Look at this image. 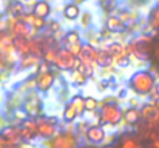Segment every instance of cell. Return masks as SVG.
<instances>
[{
    "instance_id": "2e32d148",
    "label": "cell",
    "mask_w": 159,
    "mask_h": 148,
    "mask_svg": "<svg viewBox=\"0 0 159 148\" xmlns=\"http://www.w3.org/2000/svg\"><path fill=\"white\" fill-rule=\"evenodd\" d=\"M31 12L36 14L37 17L47 20L51 16V12H53V6H51V3L48 0H36L33 3V11Z\"/></svg>"
},
{
    "instance_id": "4dcf8cb0",
    "label": "cell",
    "mask_w": 159,
    "mask_h": 148,
    "mask_svg": "<svg viewBox=\"0 0 159 148\" xmlns=\"http://www.w3.org/2000/svg\"><path fill=\"white\" fill-rule=\"evenodd\" d=\"M98 3H99V6H101L104 11L110 12V11H113V9L116 8L117 0H98Z\"/></svg>"
},
{
    "instance_id": "277c9868",
    "label": "cell",
    "mask_w": 159,
    "mask_h": 148,
    "mask_svg": "<svg viewBox=\"0 0 159 148\" xmlns=\"http://www.w3.org/2000/svg\"><path fill=\"white\" fill-rule=\"evenodd\" d=\"M99 117L101 123L107 127H117L124 120V110L117 102L111 103H101L99 108Z\"/></svg>"
},
{
    "instance_id": "4fadbf2b",
    "label": "cell",
    "mask_w": 159,
    "mask_h": 148,
    "mask_svg": "<svg viewBox=\"0 0 159 148\" xmlns=\"http://www.w3.org/2000/svg\"><path fill=\"white\" fill-rule=\"evenodd\" d=\"M20 20H23L30 28H33L34 31H45L47 29V25H48V22L45 20V19H40V17H37L36 14H33V12H26L25 16H22L20 17Z\"/></svg>"
},
{
    "instance_id": "f546056e",
    "label": "cell",
    "mask_w": 159,
    "mask_h": 148,
    "mask_svg": "<svg viewBox=\"0 0 159 148\" xmlns=\"http://www.w3.org/2000/svg\"><path fill=\"white\" fill-rule=\"evenodd\" d=\"M62 31V25H60V22L59 20H50L48 22V25H47V29H45V33L50 36V37H53V36H56L57 33H60Z\"/></svg>"
},
{
    "instance_id": "8d00e7d4",
    "label": "cell",
    "mask_w": 159,
    "mask_h": 148,
    "mask_svg": "<svg viewBox=\"0 0 159 148\" xmlns=\"http://www.w3.org/2000/svg\"><path fill=\"white\" fill-rule=\"evenodd\" d=\"M73 3H76V5H82V3H85L87 0H71Z\"/></svg>"
},
{
    "instance_id": "ba28073f",
    "label": "cell",
    "mask_w": 159,
    "mask_h": 148,
    "mask_svg": "<svg viewBox=\"0 0 159 148\" xmlns=\"http://www.w3.org/2000/svg\"><path fill=\"white\" fill-rule=\"evenodd\" d=\"M56 80H57V74L53 68L45 71V73H39L36 76V82H37V91L45 94L48 91H51L56 85Z\"/></svg>"
},
{
    "instance_id": "d6a6232c",
    "label": "cell",
    "mask_w": 159,
    "mask_h": 148,
    "mask_svg": "<svg viewBox=\"0 0 159 148\" xmlns=\"http://www.w3.org/2000/svg\"><path fill=\"white\" fill-rule=\"evenodd\" d=\"M153 56H155V62L159 66V40L155 43V51H153Z\"/></svg>"
},
{
    "instance_id": "6da1fadb",
    "label": "cell",
    "mask_w": 159,
    "mask_h": 148,
    "mask_svg": "<svg viewBox=\"0 0 159 148\" xmlns=\"http://www.w3.org/2000/svg\"><path fill=\"white\" fill-rule=\"evenodd\" d=\"M156 85V76L150 70H136L128 79V88L136 96H150Z\"/></svg>"
},
{
    "instance_id": "484cf974",
    "label": "cell",
    "mask_w": 159,
    "mask_h": 148,
    "mask_svg": "<svg viewBox=\"0 0 159 148\" xmlns=\"http://www.w3.org/2000/svg\"><path fill=\"white\" fill-rule=\"evenodd\" d=\"M148 29L159 31V5H156L148 16Z\"/></svg>"
},
{
    "instance_id": "ac0fdd59",
    "label": "cell",
    "mask_w": 159,
    "mask_h": 148,
    "mask_svg": "<svg viewBox=\"0 0 159 148\" xmlns=\"http://www.w3.org/2000/svg\"><path fill=\"white\" fill-rule=\"evenodd\" d=\"M25 11H26V5L23 2H20V0H11L6 6V14L12 16V17H17V19L25 16L26 14Z\"/></svg>"
},
{
    "instance_id": "30bf717a",
    "label": "cell",
    "mask_w": 159,
    "mask_h": 148,
    "mask_svg": "<svg viewBox=\"0 0 159 148\" xmlns=\"http://www.w3.org/2000/svg\"><path fill=\"white\" fill-rule=\"evenodd\" d=\"M23 142H34L37 139V119H26L20 125Z\"/></svg>"
},
{
    "instance_id": "60d3db41",
    "label": "cell",
    "mask_w": 159,
    "mask_h": 148,
    "mask_svg": "<svg viewBox=\"0 0 159 148\" xmlns=\"http://www.w3.org/2000/svg\"><path fill=\"white\" fill-rule=\"evenodd\" d=\"M0 97H2V93H0ZM0 100H2V99H0Z\"/></svg>"
},
{
    "instance_id": "83f0119b",
    "label": "cell",
    "mask_w": 159,
    "mask_h": 148,
    "mask_svg": "<svg viewBox=\"0 0 159 148\" xmlns=\"http://www.w3.org/2000/svg\"><path fill=\"white\" fill-rule=\"evenodd\" d=\"M88 79H90V77H87V76H85L82 71H79V70L71 71V82H73L74 85H77V87L85 85V83L88 82Z\"/></svg>"
},
{
    "instance_id": "9a60e30c",
    "label": "cell",
    "mask_w": 159,
    "mask_h": 148,
    "mask_svg": "<svg viewBox=\"0 0 159 148\" xmlns=\"http://www.w3.org/2000/svg\"><path fill=\"white\" fill-rule=\"evenodd\" d=\"M62 16H63L65 20H70V22L79 20L80 16H82V8H80V5H76L73 2H68L62 8Z\"/></svg>"
},
{
    "instance_id": "f35d334b",
    "label": "cell",
    "mask_w": 159,
    "mask_h": 148,
    "mask_svg": "<svg viewBox=\"0 0 159 148\" xmlns=\"http://www.w3.org/2000/svg\"><path fill=\"white\" fill-rule=\"evenodd\" d=\"M102 148H119V147H116V145H113V144H110V145H104Z\"/></svg>"
},
{
    "instance_id": "ab89813d",
    "label": "cell",
    "mask_w": 159,
    "mask_h": 148,
    "mask_svg": "<svg viewBox=\"0 0 159 148\" xmlns=\"http://www.w3.org/2000/svg\"><path fill=\"white\" fill-rule=\"evenodd\" d=\"M9 148H22L20 145H12V147H9Z\"/></svg>"
},
{
    "instance_id": "e0dca14e",
    "label": "cell",
    "mask_w": 159,
    "mask_h": 148,
    "mask_svg": "<svg viewBox=\"0 0 159 148\" xmlns=\"http://www.w3.org/2000/svg\"><path fill=\"white\" fill-rule=\"evenodd\" d=\"M105 28L110 29L111 33H114V34H119V33H125V31H127L125 23H124L116 14H110L105 19Z\"/></svg>"
},
{
    "instance_id": "1f68e13d",
    "label": "cell",
    "mask_w": 159,
    "mask_h": 148,
    "mask_svg": "<svg viewBox=\"0 0 159 148\" xmlns=\"http://www.w3.org/2000/svg\"><path fill=\"white\" fill-rule=\"evenodd\" d=\"M63 48H66L74 57L79 59V56H80V52H82V48H84V42H82V43H76V45H70V47H63Z\"/></svg>"
},
{
    "instance_id": "8992f818",
    "label": "cell",
    "mask_w": 159,
    "mask_h": 148,
    "mask_svg": "<svg viewBox=\"0 0 159 148\" xmlns=\"http://www.w3.org/2000/svg\"><path fill=\"white\" fill-rule=\"evenodd\" d=\"M59 119L54 117V116H42L37 119V139H42V141H48L54 137L59 131H60V127H59Z\"/></svg>"
},
{
    "instance_id": "836d02e7",
    "label": "cell",
    "mask_w": 159,
    "mask_h": 148,
    "mask_svg": "<svg viewBox=\"0 0 159 148\" xmlns=\"http://www.w3.org/2000/svg\"><path fill=\"white\" fill-rule=\"evenodd\" d=\"M128 106H133V108H139V100L136 97H130L128 99Z\"/></svg>"
},
{
    "instance_id": "8fae6325",
    "label": "cell",
    "mask_w": 159,
    "mask_h": 148,
    "mask_svg": "<svg viewBox=\"0 0 159 148\" xmlns=\"http://www.w3.org/2000/svg\"><path fill=\"white\" fill-rule=\"evenodd\" d=\"M98 56H99V48L91 45V43H84L82 52L79 56V60L88 65H94L98 66Z\"/></svg>"
},
{
    "instance_id": "7a4b0ae2",
    "label": "cell",
    "mask_w": 159,
    "mask_h": 148,
    "mask_svg": "<svg viewBox=\"0 0 159 148\" xmlns=\"http://www.w3.org/2000/svg\"><path fill=\"white\" fill-rule=\"evenodd\" d=\"M42 148H80V137L77 136L73 123H68L66 128L60 130L54 137L43 141Z\"/></svg>"
},
{
    "instance_id": "5b68a950",
    "label": "cell",
    "mask_w": 159,
    "mask_h": 148,
    "mask_svg": "<svg viewBox=\"0 0 159 148\" xmlns=\"http://www.w3.org/2000/svg\"><path fill=\"white\" fill-rule=\"evenodd\" d=\"M42 93H39L37 90L30 91L26 94H23V105L22 110L28 114V117L31 119H39L43 116V103H42Z\"/></svg>"
},
{
    "instance_id": "44dd1931",
    "label": "cell",
    "mask_w": 159,
    "mask_h": 148,
    "mask_svg": "<svg viewBox=\"0 0 159 148\" xmlns=\"http://www.w3.org/2000/svg\"><path fill=\"white\" fill-rule=\"evenodd\" d=\"M62 43H63V47L82 43V34H80V31H77V29H68V31L63 34Z\"/></svg>"
},
{
    "instance_id": "e575fe53",
    "label": "cell",
    "mask_w": 159,
    "mask_h": 148,
    "mask_svg": "<svg viewBox=\"0 0 159 148\" xmlns=\"http://www.w3.org/2000/svg\"><path fill=\"white\" fill-rule=\"evenodd\" d=\"M9 147H12V145H11V144H9V142L0 134V148H9Z\"/></svg>"
},
{
    "instance_id": "603a6c76",
    "label": "cell",
    "mask_w": 159,
    "mask_h": 148,
    "mask_svg": "<svg viewBox=\"0 0 159 148\" xmlns=\"http://www.w3.org/2000/svg\"><path fill=\"white\" fill-rule=\"evenodd\" d=\"M70 103H71L73 108L76 110L79 119H80L84 114H87V111H85V96H82V94H74V96L70 97Z\"/></svg>"
},
{
    "instance_id": "3957f363",
    "label": "cell",
    "mask_w": 159,
    "mask_h": 148,
    "mask_svg": "<svg viewBox=\"0 0 159 148\" xmlns=\"http://www.w3.org/2000/svg\"><path fill=\"white\" fill-rule=\"evenodd\" d=\"M127 48L130 52V57L131 59H136V60H141V62H147L152 56V52L155 51V42L150 36L147 34H141V36H136L134 39H131L128 43H127Z\"/></svg>"
},
{
    "instance_id": "f1b7e54d",
    "label": "cell",
    "mask_w": 159,
    "mask_h": 148,
    "mask_svg": "<svg viewBox=\"0 0 159 148\" xmlns=\"http://www.w3.org/2000/svg\"><path fill=\"white\" fill-rule=\"evenodd\" d=\"M60 47H50L43 51V56H42V60L47 62L48 65H53L54 60H56V56H57V51Z\"/></svg>"
},
{
    "instance_id": "d590c367",
    "label": "cell",
    "mask_w": 159,
    "mask_h": 148,
    "mask_svg": "<svg viewBox=\"0 0 159 148\" xmlns=\"http://www.w3.org/2000/svg\"><path fill=\"white\" fill-rule=\"evenodd\" d=\"M152 148H159V134L152 141Z\"/></svg>"
},
{
    "instance_id": "7c38bea8",
    "label": "cell",
    "mask_w": 159,
    "mask_h": 148,
    "mask_svg": "<svg viewBox=\"0 0 159 148\" xmlns=\"http://www.w3.org/2000/svg\"><path fill=\"white\" fill-rule=\"evenodd\" d=\"M0 134H2L11 145H20V144L23 142L20 127H17V125H8L6 128H3V130L0 131Z\"/></svg>"
},
{
    "instance_id": "7402d4cb",
    "label": "cell",
    "mask_w": 159,
    "mask_h": 148,
    "mask_svg": "<svg viewBox=\"0 0 159 148\" xmlns=\"http://www.w3.org/2000/svg\"><path fill=\"white\" fill-rule=\"evenodd\" d=\"M77 119H79V116H77L76 110L73 108V105L70 102H66L62 108V120L68 125V123H74Z\"/></svg>"
},
{
    "instance_id": "d6986e66",
    "label": "cell",
    "mask_w": 159,
    "mask_h": 148,
    "mask_svg": "<svg viewBox=\"0 0 159 148\" xmlns=\"http://www.w3.org/2000/svg\"><path fill=\"white\" fill-rule=\"evenodd\" d=\"M42 62V57L39 56H34V54H30V56H25V57H20L19 60V68L22 71H28V70H34L39 63Z\"/></svg>"
},
{
    "instance_id": "ffe728a7",
    "label": "cell",
    "mask_w": 159,
    "mask_h": 148,
    "mask_svg": "<svg viewBox=\"0 0 159 148\" xmlns=\"http://www.w3.org/2000/svg\"><path fill=\"white\" fill-rule=\"evenodd\" d=\"M14 48L19 57H25L31 54V48H30V40L23 39V37H14Z\"/></svg>"
},
{
    "instance_id": "52a82bcc",
    "label": "cell",
    "mask_w": 159,
    "mask_h": 148,
    "mask_svg": "<svg viewBox=\"0 0 159 148\" xmlns=\"http://www.w3.org/2000/svg\"><path fill=\"white\" fill-rule=\"evenodd\" d=\"M79 65V59L74 57L70 51L63 47H60L57 51L56 60H54L53 66L59 71H74Z\"/></svg>"
},
{
    "instance_id": "9c48e42d",
    "label": "cell",
    "mask_w": 159,
    "mask_h": 148,
    "mask_svg": "<svg viewBox=\"0 0 159 148\" xmlns=\"http://www.w3.org/2000/svg\"><path fill=\"white\" fill-rule=\"evenodd\" d=\"M107 136H108V133H107L104 125H90V128L87 130L84 139L90 145H101V144L104 145Z\"/></svg>"
},
{
    "instance_id": "5bb4252c",
    "label": "cell",
    "mask_w": 159,
    "mask_h": 148,
    "mask_svg": "<svg viewBox=\"0 0 159 148\" xmlns=\"http://www.w3.org/2000/svg\"><path fill=\"white\" fill-rule=\"evenodd\" d=\"M141 119H142L141 108L127 106V108L124 110V120H122V125H125V127H136V125L139 123Z\"/></svg>"
},
{
    "instance_id": "74e56055",
    "label": "cell",
    "mask_w": 159,
    "mask_h": 148,
    "mask_svg": "<svg viewBox=\"0 0 159 148\" xmlns=\"http://www.w3.org/2000/svg\"><path fill=\"white\" fill-rule=\"evenodd\" d=\"M80 148H98L96 145H90V144H87V145H82Z\"/></svg>"
},
{
    "instance_id": "4316f807",
    "label": "cell",
    "mask_w": 159,
    "mask_h": 148,
    "mask_svg": "<svg viewBox=\"0 0 159 148\" xmlns=\"http://www.w3.org/2000/svg\"><path fill=\"white\" fill-rule=\"evenodd\" d=\"M79 22H80V28H82V29H85V31L91 29V25H93V12L88 11V9H87V11H82V16H80Z\"/></svg>"
},
{
    "instance_id": "cb8c5ba5",
    "label": "cell",
    "mask_w": 159,
    "mask_h": 148,
    "mask_svg": "<svg viewBox=\"0 0 159 148\" xmlns=\"http://www.w3.org/2000/svg\"><path fill=\"white\" fill-rule=\"evenodd\" d=\"M119 148H144L142 144L133 136V134H124L119 141Z\"/></svg>"
},
{
    "instance_id": "d4e9b609",
    "label": "cell",
    "mask_w": 159,
    "mask_h": 148,
    "mask_svg": "<svg viewBox=\"0 0 159 148\" xmlns=\"http://www.w3.org/2000/svg\"><path fill=\"white\" fill-rule=\"evenodd\" d=\"M99 108H101V102L94 96H87L85 97V111H87V114H90V116L98 114Z\"/></svg>"
}]
</instances>
